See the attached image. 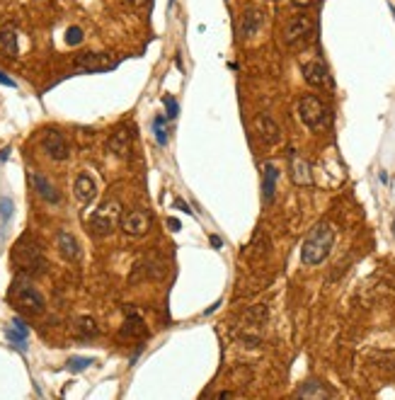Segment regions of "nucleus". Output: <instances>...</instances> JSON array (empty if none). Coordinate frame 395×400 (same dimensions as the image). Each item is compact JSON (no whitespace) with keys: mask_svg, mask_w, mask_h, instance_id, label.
Segmentation results:
<instances>
[{"mask_svg":"<svg viewBox=\"0 0 395 400\" xmlns=\"http://www.w3.org/2000/svg\"><path fill=\"white\" fill-rule=\"evenodd\" d=\"M41 146H44L46 155H49L51 160H59V163L70 155L68 141L64 139V133H61L59 128H46L44 136H41Z\"/></svg>","mask_w":395,"mask_h":400,"instance_id":"obj_7","label":"nucleus"},{"mask_svg":"<svg viewBox=\"0 0 395 400\" xmlns=\"http://www.w3.org/2000/svg\"><path fill=\"white\" fill-rule=\"evenodd\" d=\"M12 265L17 267V272L25 274V277H37V274H44L46 269V257L41 252L39 242L30 236H22L20 240L12 247Z\"/></svg>","mask_w":395,"mask_h":400,"instance_id":"obj_1","label":"nucleus"},{"mask_svg":"<svg viewBox=\"0 0 395 400\" xmlns=\"http://www.w3.org/2000/svg\"><path fill=\"white\" fill-rule=\"evenodd\" d=\"M393 15H395V8H393Z\"/></svg>","mask_w":395,"mask_h":400,"instance_id":"obj_34","label":"nucleus"},{"mask_svg":"<svg viewBox=\"0 0 395 400\" xmlns=\"http://www.w3.org/2000/svg\"><path fill=\"white\" fill-rule=\"evenodd\" d=\"M73 194L80 204H93L95 197H97V184L90 175H78L73 182Z\"/></svg>","mask_w":395,"mask_h":400,"instance_id":"obj_12","label":"nucleus"},{"mask_svg":"<svg viewBox=\"0 0 395 400\" xmlns=\"http://www.w3.org/2000/svg\"><path fill=\"white\" fill-rule=\"evenodd\" d=\"M151 228V216L144 211V209H128V211L122 213V231L126 236H144Z\"/></svg>","mask_w":395,"mask_h":400,"instance_id":"obj_8","label":"nucleus"},{"mask_svg":"<svg viewBox=\"0 0 395 400\" xmlns=\"http://www.w3.org/2000/svg\"><path fill=\"white\" fill-rule=\"evenodd\" d=\"M393 233H395V221H393Z\"/></svg>","mask_w":395,"mask_h":400,"instance_id":"obj_33","label":"nucleus"},{"mask_svg":"<svg viewBox=\"0 0 395 400\" xmlns=\"http://www.w3.org/2000/svg\"><path fill=\"white\" fill-rule=\"evenodd\" d=\"M12 209H15V204H12V199H8V197H3V199H0V223H3V226H6V223L10 221Z\"/></svg>","mask_w":395,"mask_h":400,"instance_id":"obj_25","label":"nucleus"},{"mask_svg":"<svg viewBox=\"0 0 395 400\" xmlns=\"http://www.w3.org/2000/svg\"><path fill=\"white\" fill-rule=\"evenodd\" d=\"M153 136L158 141V146H168V119L165 117L153 119Z\"/></svg>","mask_w":395,"mask_h":400,"instance_id":"obj_22","label":"nucleus"},{"mask_svg":"<svg viewBox=\"0 0 395 400\" xmlns=\"http://www.w3.org/2000/svg\"><path fill=\"white\" fill-rule=\"evenodd\" d=\"M56 245H59V252H61V257H64V260L75 262V260H78V257H80V245H78V240H75V238L70 236L68 231L59 233V240H56Z\"/></svg>","mask_w":395,"mask_h":400,"instance_id":"obj_18","label":"nucleus"},{"mask_svg":"<svg viewBox=\"0 0 395 400\" xmlns=\"http://www.w3.org/2000/svg\"><path fill=\"white\" fill-rule=\"evenodd\" d=\"M114 61L107 54H80L75 59V68L88 70V73H102V70L112 68Z\"/></svg>","mask_w":395,"mask_h":400,"instance_id":"obj_9","label":"nucleus"},{"mask_svg":"<svg viewBox=\"0 0 395 400\" xmlns=\"http://www.w3.org/2000/svg\"><path fill=\"white\" fill-rule=\"evenodd\" d=\"M10 301L15 303L22 313H27V316H39V313H44V306H46L44 296L37 292V287L30 282V277H25V274H20V277L12 282Z\"/></svg>","mask_w":395,"mask_h":400,"instance_id":"obj_3","label":"nucleus"},{"mask_svg":"<svg viewBox=\"0 0 395 400\" xmlns=\"http://www.w3.org/2000/svg\"><path fill=\"white\" fill-rule=\"evenodd\" d=\"M117 213H119L117 202L102 204V207L90 216V228H93L97 236H107V233H112L114 223H117Z\"/></svg>","mask_w":395,"mask_h":400,"instance_id":"obj_6","label":"nucleus"},{"mask_svg":"<svg viewBox=\"0 0 395 400\" xmlns=\"http://www.w3.org/2000/svg\"><path fill=\"white\" fill-rule=\"evenodd\" d=\"M30 180H32V184H35L37 194H39V197L44 199V202H49V204H59V202H61V194L56 192V187H54V184H51L46 178H41V175L32 173Z\"/></svg>","mask_w":395,"mask_h":400,"instance_id":"obj_17","label":"nucleus"},{"mask_svg":"<svg viewBox=\"0 0 395 400\" xmlns=\"http://www.w3.org/2000/svg\"><path fill=\"white\" fill-rule=\"evenodd\" d=\"M303 78L313 88H325L330 85V73H327V66L322 61H311V64L303 66Z\"/></svg>","mask_w":395,"mask_h":400,"instance_id":"obj_11","label":"nucleus"},{"mask_svg":"<svg viewBox=\"0 0 395 400\" xmlns=\"http://www.w3.org/2000/svg\"><path fill=\"white\" fill-rule=\"evenodd\" d=\"M0 54L8 56V59H15L20 54V46H17V30L12 25L0 27Z\"/></svg>","mask_w":395,"mask_h":400,"instance_id":"obj_14","label":"nucleus"},{"mask_svg":"<svg viewBox=\"0 0 395 400\" xmlns=\"http://www.w3.org/2000/svg\"><path fill=\"white\" fill-rule=\"evenodd\" d=\"M291 180L296 184H311V165L291 151Z\"/></svg>","mask_w":395,"mask_h":400,"instance_id":"obj_19","label":"nucleus"},{"mask_svg":"<svg viewBox=\"0 0 395 400\" xmlns=\"http://www.w3.org/2000/svg\"><path fill=\"white\" fill-rule=\"evenodd\" d=\"M27 335H30V327L25 325V321H22V318H15V321L10 323V327L6 330V337H8L10 342H15L17 347L25 345Z\"/></svg>","mask_w":395,"mask_h":400,"instance_id":"obj_21","label":"nucleus"},{"mask_svg":"<svg viewBox=\"0 0 395 400\" xmlns=\"http://www.w3.org/2000/svg\"><path fill=\"white\" fill-rule=\"evenodd\" d=\"M148 335V327H146L144 318L139 316L136 311H128L126 323L122 327V337H128V340H144Z\"/></svg>","mask_w":395,"mask_h":400,"instance_id":"obj_13","label":"nucleus"},{"mask_svg":"<svg viewBox=\"0 0 395 400\" xmlns=\"http://www.w3.org/2000/svg\"><path fill=\"white\" fill-rule=\"evenodd\" d=\"M296 6H301V8H306V6H313V3H318V0H293Z\"/></svg>","mask_w":395,"mask_h":400,"instance_id":"obj_30","label":"nucleus"},{"mask_svg":"<svg viewBox=\"0 0 395 400\" xmlns=\"http://www.w3.org/2000/svg\"><path fill=\"white\" fill-rule=\"evenodd\" d=\"M313 30H316V22H313L311 17L308 15H296L287 25V30H284V41H287L289 46L306 44V41L313 37Z\"/></svg>","mask_w":395,"mask_h":400,"instance_id":"obj_5","label":"nucleus"},{"mask_svg":"<svg viewBox=\"0 0 395 400\" xmlns=\"http://www.w3.org/2000/svg\"><path fill=\"white\" fill-rule=\"evenodd\" d=\"M262 22H264V17H262L260 10H247L245 15H242V22H240V35L242 37H252L260 32Z\"/></svg>","mask_w":395,"mask_h":400,"instance_id":"obj_20","label":"nucleus"},{"mask_svg":"<svg viewBox=\"0 0 395 400\" xmlns=\"http://www.w3.org/2000/svg\"><path fill=\"white\" fill-rule=\"evenodd\" d=\"M330 390L325 388H318V381H308L301 390H298V398H327Z\"/></svg>","mask_w":395,"mask_h":400,"instance_id":"obj_23","label":"nucleus"},{"mask_svg":"<svg viewBox=\"0 0 395 400\" xmlns=\"http://www.w3.org/2000/svg\"><path fill=\"white\" fill-rule=\"evenodd\" d=\"M90 364H95L90 356H73V359H68V369L70 371H83V369H88Z\"/></svg>","mask_w":395,"mask_h":400,"instance_id":"obj_26","label":"nucleus"},{"mask_svg":"<svg viewBox=\"0 0 395 400\" xmlns=\"http://www.w3.org/2000/svg\"><path fill=\"white\" fill-rule=\"evenodd\" d=\"M131 128L128 126H119L117 131L109 136V151H112L114 155H119V158H128V153H131Z\"/></svg>","mask_w":395,"mask_h":400,"instance_id":"obj_10","label":"nucleus"},{"mask_svg":"<svg viewBox=\"0 0 395 400\" xmlns=\"http://www.w3.org/2000/svg\"><path fill=\"white\" fill-rule=\"evenodd\" d=\"M165 109H168V117H170V119H175V117H177V114H180L177 99H175V97H170V95H168V97H165Z\"/></svg>","mask_w":395,"mask_h":400,"instance_id":"obj_28","label":"nucleus"},{"mask_svg":"<svg viewBox=\"0 0 395 400\" xmlns=\"http://www.w3.org/2000/svg\"><path fill=\"white\" fill-rule=\"evenodd\" d=\"M277 180H279L277 165H272V163L262 165V197H264V202L267 204L274 199V192H277Z\"/></svg>","mask_w":395,"mask_h":400,"instance_id":"obj_15","label":"nucleus"},{"mask_svg":"<svg viewBox=\"0 0 395 400\" xmlns=\"http://www.w3.org/2000/svg\"><path fill=\"white\" fill-rule=\"evenodd\" d=\"M255 128H257V133H260V139L264 141V144H277L279 136H282V133H279L277 122H274L272 117H267V114H262V117H257Z\"/></svg>","mask_w":395,"mask_h":400,"instance_id":"obj_16","label":"nucleus"},{"mask_svg":"<svg viewBox=\"0 0 395 400\" xmlns=\"http://www.w3.org/2000/svg\"><path fill=\"white\" fill-rule=\"evenodd\" d=\"M66 41H68L70 46H78L80 41H83V30H80V27H68V32H66Z\"/></svg>","mask_w":395,"mask_h":400,"instance_id":"obj_27","label":"nucleus"},{"mask_svg":"<svg viewBox=\"0 0 395 400\" xmlns=\"http://www.w3.org/2000/svg\"><path fill=\"white\" fill-rule=\"evenodd\" d=\"M332 242H335V231H332L330 223L320 221L311 233L306 236L301 247V260L303 265H320L332 250Z\"/></svg>","mask_w":395,"mask_h":400,"instance_id":"obj_2","label":"nucleus"},{"mask_svg":"<svg viewBox=\"0 0 395 400\" xmlns=\"http://www.w3.org/2000/svg\"><path fill=\"white\" fill-rule=\"evenodd\" d=\"M0 85H8V88H15V80H12V78H8V75L3 73V70H0Z\"/></svg>","mask_w":395,"mask_h":400,"instance_id":"obj_29","label":"nucleus"},{"mask_svg":"<svg viewBox=\"0 0 395 400\" xmlns=\"http://www.w3.org/2000/svg\"><path fill=\"white\" fill-rule=\"evenodd\" d=\"M168 223H170V228H173V231H180V221H177V218H168Z\"/></svg>","mask_w":395,"mask_h":400,"instance_id":"obj_31","label":"nucleus"},{"mask_svg":"<svg viewBox=\"0 0 395 400\" xmlns=\"http://www.w3.org/2000/svg\"><path fill=\"white\" fill-rule=\"evenodd\" d=\"M75 330H78V335H80V337H97L99 327H97V323H95L93 318L85 316V318H80V321H78Z\"/></svg>","mask_w":395,"mask_h":400,"instance_id":"obj_24","label":"nucleus"},{"mask_svg":"<svg viewBox=\"0 0 395 400\" xmlns=\"http://www.w3.org/2000/svg\"><path fill=\"white\" fill-rule=\"evenodd\" d=\"M298 117L308 128H318L327 122V107L316 97V95H306L298 102Z\"/></svg>","mask_w":395,"mask_h":400,"instance_id":"obj_4","label":"nucleus"},{"mask_svg":"<svg viewBox=\"0 0 395 400\" xmlns=\"http://www.w3.org/2000/svg\"><path fill=\"white\" fill-rule=\"evenodd\" d=\"M126 3H131V6H134V8H141V6H144V3H146V0H126Z\"/></svg>","mask_w":395,"mask_h":400,"instance_id":"obj_32","label":"nucleus"}]
</instances>
